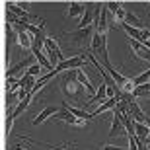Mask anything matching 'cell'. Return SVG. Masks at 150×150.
<instances>
[{
    "label": "cell",
    "mask_w": 150,
    "mask_h": 150,
    "mask_svg": "<svg viewBox=\"0 0 150 150\" xmlns=\"http://www.w3.org/2000/svg\"><path fill=\"white\" fill-rule=\"evenodd\" d=\"M92 55L100 61V64L103 68L111 67L109 55H107V35H100V33L94 35V39H92Z\"/></svg>",
    "instance_id": "1"
},
{
    "label": "cell",
    "mask_w": 150,
    "mask_h": 150,
    "mask_svg": "<svg viewBox=\"0 0 150 150\" xmlns=\"http://www.w3.org/2000/svg\"><path fill=\"white\" fill-rule=\"evenodd\" d=\"M16 150H25V148H22V146H16Z\"/></svg>",
    "instance_id": "26"
},
{
    "label": "cell",
    "mask_w": 150,
    "mask_h": 150,
    "mask_svg": "<svg viewBox=\"0 0 150 150\" xmlns=\"http://www.w3.org/2000/svg\"><path fill=\"white\" fill-rule=\"evenodd\" d=\"M96 4L94 2H86V12H84V16L80 18V22H78V29H84V28H90V25H94V20H96Z\"/></svg>",
    "instance_id": "4"
},
{
    "label": "cell",
    "mask_w": 150,
    "mask_h": 150,
    "mask_svg": "<svg viewBox=\"0 0 150 150\" xmlns=\"http://www.w3.org/2000/svg\"><path fill=\"white\" fill-rule=\"evenodd\" d=\"M41 68H43L41 64H31V67L25 70V74H29V76H33V78L39 80V78H41Z\"/></svg>",
    "instance_id": "21"
},
{
    "label": "cell",
    "mask_w": 150,
    "mask_h": 150,
    "mask_svg": "<svg viewBox=\"0 0 150 150\" xmlns=\"http://www.w3.org/2000/svg\"><path fill=\"white\" fill-rule=\"evenodd\" d=\"M84 62H86V57L84 55H76V57H70V59H67L64 62H61L59 67L55 68L57 72L61 74L64 72V70H74V68H82L84 67Z\"/></svg>",
    "instance_id": "3"
},
{
    "label": "cell",
    "mask_w": 150,
    "mask_h": 150,
    "mask_svg": "<svg viewBox=\"0 0 150 150\" xmlns=\"http://www.w3.org/2000/svg\"><path fill=\"white\" fill-rule=\"evenodd\" d=\"M84 12H86V4H82V2H70L68 4V10H67V16L68 18H82Z\"/></svg>",
    "instance_id": "12"
},
{
    "label": "cell",
    "mask_w": 150,
    "mask_h": 150,
    "mask_svg": "<svg viewBox=\"0 0 150 150\" xmlns=\"http://www.w3.org/2000/svg\"><path fill=\"white\" fill-rule=\"evenodd\" d=\"M146 127H148V131H150V117H146Z\"/></svg>",
    "instance_id": "25"
},
{
    "label": "cell",
    "mask_w": 150,
    "mask_h": 150,
    "mask_svg": "<svg viewBox=\"0 0 150 150\" xmlns=\"http://www.w3.org/2000/svg\"><path fill=\"white\" fill-rule=\"evenodd\" d=\"M129 45H131L133 53L139 57V59H142V61H148V62H150V51L146 49V47L140 43V41H137V39H131V37H129Z\"/></svg>",
    "instance_id": "7"
},
{
    "label": "cell",
    "mask_w": 150,
    "mask_h": 150,
    "mask_svg": "<svg viewBox=\"0 0 150 150\" xmlns=\"http://www.w3.org/2000/svg\"><path fill=\"white\" fill-rule=\"evenodd\" d=\"M125 23H129L131 28H137V29H144V23H142V20H140V18H137L133 12H129V10H127V18H125Z\"/></svg>",
    "instance_id": "16"
},
{
    "label": "cell",
    "mask_w": 150,
    "mask_h": 150,
    "mask_svg": "<svg viewBox=\"0 0 150 150\" xmlns=\"http://www.w3.org/2000/svg\"><path fill=\"white\" fill-rule=\"evenodd\" d=\"M29 101H31V96H28V98H25V100H22V101H20V103H18V107H16V109H14V111H12V117H14V119H16L18 115H22V113L25 111V109H28Z\"/></svg>",
    "instance_id": "18"
},
{
    "label": "cell",
    "mask_w": 150,
    "mask_h": 150,
    "mask_svg": "<svg viewBox=\"0 0 150 150\" xmlns=\"http://www.w3.org/2000/svg\"><path fill=\"white\" fill-rule=\"evenodd\" d=\"M35 59H37V64H41L43 68H51V70H55V67L51 64V61L47 59V55H45V53H37V55H35Z\"/></svg>",
    "instance_id": "19"
},
{
    "label": "cell",
    "mask_w": 150,
    "mask_h": 150,
    "mask_svg": "<svg viewBox=\"0 0 150 150\" xmlns=\"http://www.w3.org/2000/svg\"><path fill=\"white\" fill-rule=\"evenodd\" d=\"M18 47H22V49H29L33 47V35H29L28 31H22V33H18V39H16Z\"/></svg>",
    "instance_id": "14"
},
{
    "label": "cell",
    "mask_w": 150,
    "mask_h": 150,
    "mask_svg": "<svg viewBox=\"0 0 150 150\" xmlns=\"http://www.w3.org/2000/svg\"><path fill=\"white\" fill-rule=\"evenodd\" d=\"M109 98H107V84L105 82H100V88H98V92H96V96H92L88 100V103H96V101H107Z\"/></svg>",
    "instance_id": "13"
},
{
    "label": "cell",
    "mask_w": 150,
    "mask_h": 150,
    "mask_svg": "<svg viewBox=\"0 0 150 150\" xmlns=\"http://www.w3.org/2000/svg\"><path fill=\"white\" fill-rule=\"evenodd\" d=\"M4 31H6V67H8V64H10V45L18 39V33L14 31L12 23H8V22H6V25H4Z\"/></svg>",
    "instance_id": "8"
},
{
    "label": "cell",
    "mask_w": 150,
    "mask_h": 150,
    "mask_svg": "<svg viewBox=\"0 0 150 150\" xmlns=\"http://www.w3.org/2000/svg\"><path fill=\"white\" fill-rule=\"evenodd\" d=\"M35 55H29V57H25L23 61H20L18 64H14L12 68H8L6 70V78H16V74H20L23 70V68H29L31 64H35Z\"/></svg>",
    "instance_id": "5"
},
{
    "label": "cell",
    "mask_w": 150,
    "mask_h": 150,
    "mask_svg": "<svg viewBox=\"0 0 150 150\" xmlns=\"http://www.w3.org/2000/svg\"><path fill=\"white\" fill-rule=\"evenodd\" d=\"M105 8H107L109 12H111L113 16H115V14H117L119 10H121L123 6H121V2H105Z\"/></svg>",
    "instance_id": "22"
},
{
    "label": "cell",
    "mask_w": 150,
    "mask_h": 150,
    "mask_svg": "<svg viewBox=\"0 0 150 150\" xmlns=\"http://www.w3.org/2000/svg\"><path fill=\"white\" fill-rule=\"evenodd\" d=\"M127 115L131 117L134 123H146V115H144V111L140 109V105L137 103V100L129 103V113Z\"/></svg>",
    "instance_id": "9"
},
{
    "label": "cell",
    "mask_w": 150,
    "mask_h": 150,
    "mask_svg": "<svg viewBox=\"0 0 150 150\" xmlns=\"http://www.w3.org/2000/svg\"><path fill=\"white\" fill-rule=\"evenodd\" d=\"M119 101H121L119 98H109V100H107V101H103V103H101V105L98 107V109H96L94 113H92V117H98V115H101V113H105V111H111V109H115Z\"/></svg>",
    "instance_id": "11"
},
{
    "label": "cell",
    "mask_w": 150,
    "mask_h": 150,
    "mask_svg": "<svg viewBox=\"0 0 150 150\" xmlns=\"http://www.w3.org/2000/svg\"><path fill=\"white\" fill-rule=\"evenodd\" d=\"M123 119H121V113L117 111V109H113V123H111V131H109V139H113V137H119V134L123 133Z\"/></svg>",
    "instance_id": "10"
},
{
    "label": "cell",
    "mask_w": 150,
    "mask_h": 150,
    "mask_svg": "<svg viewBox=\"0 0 150 150\" xmlns=\"http://www.w3.org/2000/svg\"><path fill=\"white\" fill-rule=\"evenodd\" d=\"M55 119H61V121H64V123H68V125H78V119L76 115H72V113L68 111V109H64V107H61V111L57 113V115H53Z\"/></svg>",
    "instance_id": "15"
},
{
    "label": "cell",
    "mask_w": 150,
    "mask_h": 150,
    "mask_svg": "<svg viewBox=\"0 0 150 150\" xmlns=\"http://www.w3.org/2000/svg\"><path fill=\"white\" fill-rule=\"evenodd\" d=\"M146 98H150V94H148V96H146Z\"/></svg>",
    "instance_id": "27"
},
{
    "label": "cell",
    "mask_w": 150,
    "mask_h": 150,
    "mask_svg": "<svg viewBox=\"0 0 150 150\" xmlns=\"http://www.w3.org/2000/svg\"><path fill=\"white\" fill-rule=\"evenodd\" d=\"M134 134L139 140H144L146 137H150V131L146 127V123H134Z\"/></svg>",
    "instance_id": "17"
},
{
    "label": "cell",
    "mask_w": 150,
    "mask_h": 150,
    "mask_svg": "<svg viewBox=\"0 0 150 150\" xmlns=\"http://www.w3.org/2000/svg\"><path fill=\"white\" fill-rule=\"evenodd\" d=\"M148 80H150V68L146 70V72H142V74H139V76H134V78H133L134 86H142V84H146Z\"/></svg>",
    "instance_id": "20"
},
{
    "label": "cell",
    "mask_w": 150,
    "mask_h": 150,
    "mask_svg": "<svg viewBox=\"0 0 150 150\" xmlns=\"http://www.w3.org/2000/svg\"><path fill=\"white\" fill-rule=\"evenodd\" d=\"M61 111V107H55V105H47V107H43V111L39 113L37 117H35L33 121H31V125L33 127H39L41 123H45L49 117H53V115H57V113Z\"/></svg>",
    "instance_id": "6"
},
{
    "label": "cell",
    "mask_w": 150,
    "mask_h": 150,
    "mask_svg": "<svg viewBox=\"0 0 150 150\" xmlns=\"http://www.w3.org/2000/svg\"><path fill=\"white\" fill-rule=\"evenodd\" d=\"M103 150H127L123 146H113V144H103Z\"/></svg>",
    "instance_id": "24"
},
{
    "label": "cell",
    "mask_w": 150,
    "mask_h": 150,
    "mask_svg": "<svg viewBox=\"0 0 150 150\" xmlns=\"http://www.w3.org/2000/svg\"><path fill=\"white\" fill-rule=\"evenodd\" d=\"M96 35V25H90V28H84V29H74V31H68V37L76 47H92V39Z\"/></svg>",
    "instance_id": "2"
},
{
    "label": "cell",
    "mask_w": 150,
    "mask_h": 150,
    "mask_svg": "<svg viewBox=\"0 0 150 150\" xmlns=\"http://www.w3.org/2000/svg\"><path fill=\"white\" fill-rule=\"evenodd\" d=\"M12 127H14V117H12V115H8V117H6V139L10 137Z\"/></svg>",
    "instance_id": "23"
}]
</instances>
